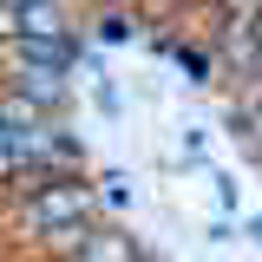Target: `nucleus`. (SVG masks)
Listing matches in <instances>:
<instances>
[{
	"mask_svg": "<svg viewBox=\"0 0 262 262\" xmlns=\"http://www.w3.org/2000/svg\"><path fill=\"white\" fill-rule=\"evenodd\" d=\"M0 196H7L13 236L33 243V249H53V256H66L92 223H105L98 190L79 170H46V177H27V184H13V190H0Z\"/></svg>",
	"mask_w": 262,
	"mask_h": 262,
	"instance_id": "f257e3e1",
	"label": "nucleus"
},
{
	"mask_svg": "<svg viewBox=\"0 0 262 262\" xmlns=\"http://www.w3.org/2000/svg\"><path fill=\"white\" fill-rule=\"evenodd\" d=\"M59 262H151V256H144V249H138V243H131L118 223H92Z\"/></svg>",
	"mask_w": 262,
	"mask_h": 262,
	"instance_id": "f03ea898",
	"label": "nucleus"
},
{
	"mask_svg": "<svg viewBox=\"0 0 262 262\" xmlns=\"http://www.w3.org/2000/svg\"><path fill=\"white\" fill-rule=\"evenodd\" d=\"M236 131H243L249 158L262 164V85H256V92H236Z\"/></svg>",
	"mask_w": 262,
	"mask_h": 262,
	"instance_id": "7ed1b4c3",
	"label": "nucleus"
}]
</instances>
